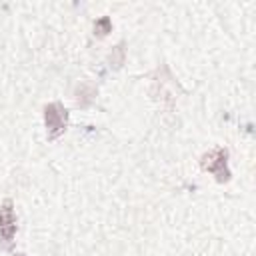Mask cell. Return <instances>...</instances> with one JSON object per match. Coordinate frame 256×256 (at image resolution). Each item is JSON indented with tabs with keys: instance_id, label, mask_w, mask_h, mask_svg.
Masks as SVG:
<instances>
[{
	"instance_id": "cell-1",
	"label": "cell",
	"mask_w": 256,
	"mask_h": 256,
	"mask_svg": "<svg viewBox=\"0 0 256 256\" xmlns=\"http://www.w3.org/2000/svg\"><path fill=\"white\" fill-rule=\"evenodd\" d=\"M66 110L62 108L60 102H52L46 106V126H48V136L50 138H56L58 134L64 132L66 128Z\"/></svg>"
},
{
	"instance_id": "cell-4",
	"label": "cell",
	"mask_w": 256,
	"mask_h": 256,
	"mask_svg": "<svg viewBox=\"0 0 256 256\" xmlns=\"http://www.w3.org/2000/svg\"><path fill=\"white\" fill-rule=\"evenodd\" d=\"M16 256H24V254H16Z\"/></svg>"
},
{
	"instance_id": "cell-3",
	"label": "cell",
	"mask_w": 256,
	"mask_h": 256,
	"mask_svg": "<svg viewBox=\"0 0 256 256\" xmlns=\"http://www.w3.org/2000/svg\"><path fill=\"white\" fill-rule=\"evenodd\" d=\"M16 234V218H14V208L10 200H4L0 208V236L6 246H10L12 238Z\"/></svg>"
},
{
	"instance_id": "cell-2",
	"label": "cell",
	"mask_w": 256,
	"mask_h": 256,
	"mask_svg": "<svg viewBox=\"0 0 256 256\" xmlns=\"http://www.w3.org/2000/svg\"><path fill=\"white\" fill-rule=\"evenodd\" d=\"M226 150L224 148H216L210 154H206L202 158V168L208 172H214L218 176V180H226L228 178V170H226Z\"/></svg>"
}]
</instances>
